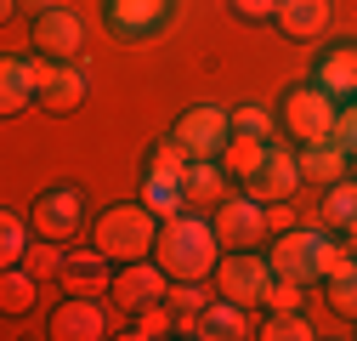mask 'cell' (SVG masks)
I'll return each instance as SVG.
<instances>
[{"instance_id": "obj_32", "label": "cell", "mask_w": 357, "mask_h": 341, "mask_svg": "<svg viewBox=\"0 0 357 341\" xmlns=\"http://www.w3.org/2000/svg\"><path fill=\"white\" fill-rule=\"evenodd\" d=\"M176 330V313L159 302V307H148V313H130V330H119V335H130V341H153V335H170Z\"/></svg>"}, {"instance_id": "obj_10", "label": "cell", "mask_w": 357, "mask_h": 341, "mask_svg": "<svg viewBox=\"0 0 357 341\" xmlns=\"http://www.w3.org/2000/svg\"><path fill=\"white\" fill-rule=\"evenodd\" d=\"M266 262H273L278 279H295V284H324V268H318V228H289V233H273L266 239Z\"/></svg>"}, {"instance_id": "obj_22", "label": "cell", "mask_w": 357, "mask_h": 341, "mask_svg": "<svg viewBox=\"0 0 357 341\" xmlns=\"http://www.w3.org/2000/svg\"><path fill=\"white\" fill-rule=\"evenodd\" d=\"M34 302H40V279L29 268H6V273H0V313H6V319L34 313Z\"/></svg>"}, {"instance_id": "obj_12", "label": "cell", "mask_w": 357, "mask_h": 341, "mask_svg": "<svg viewBox=\"0 0 357 341\" xmlns=\"http://www.w3.org/2000/svg\"><path fill=\"white\" fill-rule=\"evenodd\" d=\"M108 34L114 40H148L176 17V0H108Z\"/></svg>"}, {"instance_id": "obj_1", "label": "cell", "mask_w": 357, "mask_h": 341, "mask_svg": "<svg viewBox=\"0 0 357 341\" xmlns=\"http://www.w3.org/2000/svg\"><path fill=\"white\" fill-rule=\"evenodd\" d=\"M153 262H159L170 279H210L215 262H221V233H215V222L193 217V210H182V217L159 222Z\"/></svg>"}, {"instance_id": "obj_9", "label": "cell", "mask_w": 357, "mask_h": 341, "mask_svg": "<svg viewBox=\"0 0 357 341\" xmlns=\"http://www.w3.org/2000/svg\"><path fill=\"white\" fill-rule=\"evenodd\" d=\"M29 46H34V57H46V63H74V57L85 52V23H79V12H68L63 0L46 6V12L34 17V29H29Z\"/></svg>"}, {"instance_id": "obj_4", "label": "cell", "mask_w": 357, "mask_h": 341, "mask_svg": "<svg viewBox=\"0 0 357 341\" xmlns=\"http://www.w3.org/2000/svg\"><path fill=\"white\" fill-rule=\"evenodd\" d=\"M215 296H227V302L238 307H266V290H273V262H266V250H221V262H215Z\"/></svg>"}, {"instance_id": "obj_16", "label": "cell", "mask_w": 357, "mask_h": 341, "mask_svg": "<svg viewBox=\"0 0 357 341\" xmlns=\"http://www.w3.org/2000/svg\"><path fill=\"white\" fill-rule=\"evenodd\" d=\"M85 103V68L79 63H46V80H40V108L52 119H68L79 114Z\"/></svg>"}, {"instance_id": "obj_3", "label": "cell", "mask_w": 357, "mask_h": 341, "mask_svg": "<svg viewBox=\"0 0 357 341\" xmlns=\"http://www.w3.org/2000/svg\"><path fill=\"white\" fill-rule=\"evenodd\" d=\"M335 119H340V103L324 92L318 80H295L289 92L278 97V125H284V137H289L295 148L329 143V137H335Z\"/></svg>"}, {"instance_id": "obj_13", "label": "cell", "mask_w": 357, "mask_h": 341, "mask_svg": "<svg viewBox=\"0 0 357 341\" xmlns=\"http://www.w3.org/2000/svg\"><path fill=\"white\" fill-rule=\"evenodd\" d=\"M301 182H306V177H301V154L273 143V154H266V165L244 182V194H255L261 205H278V199H295V188H301Z\"/></svg>"}, {"instance_id": "obj_8", "label": "cell", "mask_w": 357, "mask_h": 341, "mask_svg": "<svg viewBox=\"0 0 357 341\" xmlns=\"http://www.w3.org/2000/svg\"><path fill=\"white\" fill-rule=\"evenodd\" d=\"M114 307L130 319V313H148V307H159L165 296H170V273L153 262V256H142V262H119L114 268Z\"/></svg>"}, {"instance_id": "obj_26", "label": "cell", "mask_w": 357, "mask_h": 341, "mask_svg": "<svg viewBox=\"0 0 357 341\" xmlns=\"http://www.w3.org/2000/svg\"><path fill=\"white\" fill-rule=\"evenodd\" d=\"M142 205L153 210L159 222H170V217H182V210H188V194H182L176 177H142Z\"/></svg>"}, {"instance_id": "obj_14", "label": "cell", "mask_w": 357, "mask_h": 341, "mask_svg": "<svg viewBox=\"0 0 357 341\" xmlns=\"http://www.w3.org/2000/svg\"><path fill=\"white\" fill-rule=\"evenodd\" d=\"M40 80H46V57L40 63H29V57H6L0 63V114H23V108H34L40 103Z\"/></svg>"}, {"instance_id": "obj_28", "label": "cell", "mask_w": 357, "mask_h": 341, "mask_svg": "<svg viewBox=\"0 0 357 341\" xmlns=\"http://www.w3.org/2000/svg\"><path fill=\"white\" fill-rule=\"evenodd\" d=\"M255 335H261V341H312V319H306V307H295V313H266Z\"/></svg>"}, {"instance_id": "obj_19", "label": "cell", "mask_w": 357, "mask_h": 341, "mask_svg": "<svg viewBox=\"0 0 357 341\" xmlns=\"http://www.w3.org/2000/svg\"><path fill=\"white\" fill-rule=\"evenodd\" d=\"M301 154V177L312 182V188H335L346 170H351V154L329 137V143H306V148H295Z\"/></svg>"}, {"instance_id": "obj_2", "label": "cell", "mask_w": 357, "mask_h": 341, "mask_svg": "<svg viewBox=\"0 0 357 341\" xmlns=\"http://www.w3.org/2000/svg\"><path fill=\"white\" fill-rule=\"evenodd\" d=\"M91 245L108 250L114 262H142V256H153V245H159V217H153L142 199L108 205L102 217L91 222Z\"/></svg>"}, {"instance_id": "obj_15", "label": "cell", "mask_w": 357, "mask_h": 341, "mask_svg": "<svg viewBox=\"0 0 357 341\" xmlns=\"http://www.w3.org/2000/svg\"><path fill=\"white\" fill-rule=\"evenodd\" d=\"M52 335L57 341H102L108 319L97 307V296H63V302L52 307Z\"/></svg>"}, {"instance_id": "obj_18", "label": "cell", "mask_w": 357, "mask_h": 341, "mask_svg": "<svg viewBox=\"0 0 357 341\" xmlns=\"http://www.w3.org/2000/svg\"><path fill=\"white\" fill-rule=\"evenodd\" d=\"M312 80H318L335 103H357V46H351V40L329 46L318 57V68H312Z\"/></svg>"}, {"instance_id": "obj_37", "label": "cell", "mask_w": 357, "mask_h": 341, "mask_svg": "<svg viewBox=\"0 0 357 341\" xmlns=\"http://www.w3.org/2000/svg\"><path fill=\"white\" fill-rule=\"evenodd\" d=\"M340 239H346V250L357 256V222H351V228H340Z\"/></svg>"}, {"instance_id": "obj_24", "label": "cell", "mask_w": 357, "mask_h": 341, "mask_svg": "<svg viewBox=\"0 0 357 341\" xmlns=\"http://www.w3.org/2000/svg\"><path fill=\"white\" fill-rule=\"evenodd\" d=\"M318 222H324V228H335V233L357 222V182H351V177H340L335 188H324V205H318Z\"/></svg>"}, {"instance_id": "obj_30", "label": "cell", "mask_w": 357, "mask_h": 341, "mask_svg": "<svg viewBox=\"0 0 357 341\" xmlns=\"http://www.w3.org/2000/svg\"><path fill=\"white\" fill-rule=\"evenodd\" d=\"M182 170H188V148L176 143V137H165V143H153V148H148L142 177H176V182H182Z\"/></svg>"}, {"instance_id": "obj_27", "label": "cell", "mask_w": 357, "mask_h": 341, "mask_svg": "<svg viewBox=\"0 0 357 341\" xmlns=\"http://www.w3.org/2000/svg\"><path fill=\"white\" fill-rule=\"evenodd\" d=\"M34 233V222H23L17 210H6V217H0V268H23V256H29V239Z\"/></svg>"}, {"instance_id": "obj_38", "label": "cell", "mask_w": 357, "mask_h": 341, "mask_svg": "<svg viewBox=\"0 0 357 341\" xmlns=\"http://www.w3.org/2000/svg\"><path fill=\"white\" fill-rule=\"evenodd\" d=\"M351 335H357V324H351Z\"/></svg>"}, {"instance_id": "obj_17", "label": "cell", "mask_w": 357, "mask_h": 341, "mask_svg": "<svg viewBox=\"0 0 357 341\" xmlns=\"http://www.w3.org/2000/svg\"><path fill=\"white\" fill-rule=\"evenodd\" d=\"M329 17H335L329 0H278L273 29H278L284 40H295V46H306V40H324V34H329Z\"/></svg>"}, {"instance_id": "obj_7", "label": "cell", "mask_w": 357, "mask_h": 341, "mask_svg": "<svg viewBox=\"0 0 357 341\" xmlns=\"http://www.w3.org/2000/svg\"><path fill=\"white\" fill-rule=\"evenodd\" d=\"M215 233H221V250H266L273 228H266V205L255 194H227L215 205Z\"/></svg>"}, {"instance_id": "obj_36", "label": "cell", "mask_w": 357, "mask_h": 341, "mask_svg": "<svg viewBox=\"0 0 357 341\" xmlns=\"http://www.w3.org/2000/svg\"><path fill=\"white\" fill-rule=\"evenodd\" d=\"M266 228H273V233H289V228H301V217H295V205H289V199H278V205H266Z\"/></svg>"}, {"instance_id": "obj_6", "label": "cell", "mask_w": 357, "mask_h": 341, "mask_svg": "<svg viewBox=\"0 0 357 341\" xmlns=\"http://www.w3.org/2000/svg\"><path fill=\"white\" fill-rule=\"evenodd\" d=\"M29 222L40 239H57V245H74L79 228H85V188L79 182H52L46 194H34V210Z\"/></svg>"}, {"instance_id": "obj_34", "label": "cell", "mask_w": 357, "mask_h": 341, "mask_svg": "<svg viewBox=\"0 0 357 341\" xmlns=\"http://www.w3.org/2000/svg\"><path fill=\"white\" fill-rule=\"evenodd\" d=\"M306 290H312V284L273 279V290H266V307H261V313H295V307H306Z\"/></svg>"}, {"instance_id": "obj_20", "label": "cell", "mask_w": 357, "mask_h": 341, "mask_svg": "<svg viewBox=\"0 0 357 341\" xmlns=\"http://www.w3.org/2000/svg\"><path fill=\"white\" fill-rule=\"evenodd\" d=\"M244 313H250V307L227 302V296L204 302V313H199V341H244V335H255Z\"/></svg>"}, {"instance_id": "obj_33", "label": "cell", "mask_w": 357, "mask_h": 341, "mask_svg": "<svg viewBox=\"0 0 357 341\" xmlns=\"http://www.w3.org/2000/svg\"><path fill=\"white\" fill-rule=\"evenodd\" d=\"M233 131H244V137H266V143H273V131H278V119L266 114L261 103H244V108H233Z\"/></svg>"}, {"instance_id": "obj_23", "label": "cell", "mask_w": 357, "mask_h": 341, "mask_svg": "<svg viewBox=\"0 0 357 341\" xmlns=\"http://www.w3.org/2000/svg\"><path fill=\"white\" fill-rule=\"evenodd\" d=\"M266 154H273V143H266V137H244V131H233V143H227V154H221V165H227V177L250 182L255 170L266 165Z\"/></svg>"}, {"instance_id": "obj_35", "label": "cell", "mask_w": 357, "mask_h": 341, "mask_svg": "<svg viewBox=\"0 0 357 341\" xmlns=\"http://www.w3.org/2000/svg\"><path fill=\"white\" fill-rule=\"evenodd\" d=\"M233 17L238 23H273L278 17V0H233Z\"/></svg>"}, {"instance_id": "obj_31", "label": "cell", "mask_w": 357, "mask_h": 341, "mask_svg": "<svg viewBox=\"0 0 357 341\" xmlns=\"http://www.w3.org/2000/svg\"><path fill=\"white\" fill-rule=\"evenodd\" d=\"M204 302H210V296L199 290V279H170V296H165V307H170L176 319H199V313H204Z\"/></svg>"}, {"instance_id": "obj_5", "label": "cell", "mask_w": 357, "mask_h": 341, "mask_svg": "<svg viewBox=\"0 0 357 341\" xmlns=\"http://www.w3.org/2000/svg\"><path fill=\"white\" fill-rule=\"evenodd\" d=\"M176 143L188 148V159H221L233 143V108H221V103H193L176 114Z\"/></svg>"}, {"instance_id": "obj_29", "label": "cell", "mask_w": 357, "mask_h": 341, "mask_svg": "<svg viewBox=\"0 0 357 341\" xmlns=\"http://www.w3.org/2000/svg\"><path fill=\"white\" fill-rule=\"evenodd\" d=\"M63 256H68V245H57V239H40L34 233V245H29V256H23V268L46 284V279H57L63 273Z\"/></svg>"}, {"instance_id": "obj_11", "label": "cell", "mask_w": 357, "mask_h": 341, "mask_svg": "<svg viewBox=\"0 0 357 341\" xmlns=\"http://www.w3.org/2000/svg\"><path fill=\"white\" fill-rule=\"evenodd\" d=\"M114 268H119V262H114L108 250H97V245H68L57 284H63L68 296H108V290H114Z\"/></svg>"}, {"instance_id": "obj_25", "label": "cell", "mask_w": 357, "mask_h": 341, "mask_svg": "<svg viewBox=\"0 0 357 341\" xmlns=\"http://www.w3.org/2000/svg\"><path fill=\"white\" fill-rule=\"evenodd\" d=\"M324 302H329V313H335V319L357 324V256H351L340 273H329V279H324Z\"/></svg>"}, {"instance_id": "obj_21", "label": "cell", "mask_w": 357, "mask_h": 341, "mask_svg": "<svg viewBox=\"0 0 357 341\" xmlns=\"http://www.w3.org/2000/svg\"><path fill=\"white\" fill-rule=\"evenodd\" d=\"M182 194H188V205H221L227 199V165L221 159H188Z\"/></svg>"}]
</instances>
